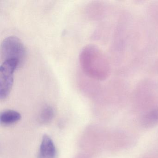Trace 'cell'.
<instances>
[{
  "instance_id": "52a82bcc",
  "label": "cell",
  "mask_w": 158,
  "mask_h": 158,
  "mask_svg": "<svg viewBox=\"0 0 158 158\" xmlns=\"http://www.w3.org/2000/svg\"><path fill=\"white\" fill-rule=\"evenodd\" d=\"M54 115V112L52 107L48 106L43 109L40 115V121L42 123H48L50 122Z\"/></svg>"
},
{
  "instance_id": "3957f363",
  "label": "cell",
  "mask_w": 158,
  "mask_h": 158,
  "mask_svg": "<svg viewBox=\"0 0 158 158\" xmlns=\"http://www.w3.org/2000/svg\"><path fill=\"white\" fill-rule=\"evenodd\" d=\"M17 63L11 61L2 62L0 66V99H6L10 95L14 80V73L19 68Z\"/></svg>"
},
{
  "instance_id": "5b68a950",
  "label": "cell",
  "mask_w": 158,
  "mask_h": 158,
  "mask_svg": "<svg viewBox=\"0 0 158 158\" xmlns=\"http://www.w3.org/2000/svg\"><path fill=\"white\" fill-rule=\"evenodd\" d=\"M21 118V114L18 112L13 110H8L2 113L0 115V122L2 124L10 125L15 123Z\"/></svg>"
},
{
  "instance_id": "6da1fadb",
  "label": "cell",
  "mask_w": 158,
  "mask_h": 158,
  "mask_svg": "<svg viewBox=\"0 0 158 158\" xmlns=\"http://www.w3.org/2000/svg\"><path fill=\"white\" fill-rule=\"evenodd\" d=\"M79 62L83 72L88 76L103 80L110 74V66L104 53L97 46H85L80 52Z\"/></svg>"
},
{
  "instance_id": "8992f818",
  "label": "cell",
  "mask_w": 158,
  "mask_h": 158,
  "mask_svg": "<svg viewBox=\"0 0 158 158\" xmlns=\"http://www.w3.org/2000/svg\"><path fill=\"white\" fill-rule=\"evenodd\" d=\"M142 126L146 128H150L158 124V110L154 109L147 113L141 120Z\"/></svg>"
},
{
  "instance_id": "277c9868",
  "label": "cell",
  "mask_w": 158,
  "mask_h": 158,
  "mask_svg": "<svg viewBox=\"0 0 158 158\" xmlns=\"http://www.w3.org/2000/svg\"><path fill=\"white\" fill-rule=\"evenodd\" d=\"M56 150L52 139L47 135L42 138L38 158H55Z\"/></svg>"
},
{
  "instance_id": "7a4b0ae2",
  "label": "cell",
  "mask_w": 158,
  "mask_h": 158,
  "mask_svg": "<svg viewBox=\"0 0 158 158\" xmlns=\"http://www.w3.org/2000/svg\"><path fill=\"white\" fill-rule=\"evenodd\" d=\"M1 55L2 62H15L20 67L24 62L26 51L22 41L17 37L12 36L6 38L2 42Z\"/></svg>"
}]
</instances>
